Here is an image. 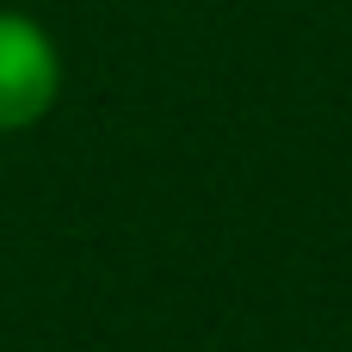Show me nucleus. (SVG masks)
<instances>
[{
	"label": "nucleus",
	"instance_id": "obj_1",
	"mask_svg": "<svg viewBox=\"0 0 352 352\" xmlns=\"http://www.w3.org/2000/svg\"><path fill=\"white\" fill-rule=\"evenodd\" d=\"M62 99V50L31 12L0 6V136L43 124Z\"/></svg>",
	"mask_w": 352,
	"mask_h": 352
}]
</instances>
